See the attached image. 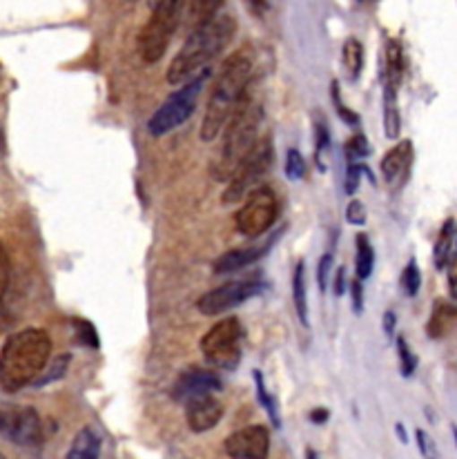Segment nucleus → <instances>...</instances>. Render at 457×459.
<instances>
[{
    "label": "nucleus",
    "mask_w": 457,
    "mask_h": 459,
    "mask_svg": "<svg viewBox=\"0 0 457 459\" xmlns=\"http://www.w3.org/2000/svg\"><path fill=\"white\" fill-rule=\"evenodd\" d=\"M331 273H332V252H326V255L319 259V265H317V283H319V290L322 292L328 288Z\"/></svg>",
    "instance_id": "c9c22d12"
},
{
    "label": "nucleus",
    "mask_w": 457,
    "mask_h": 459,
    "mask_svg": "<svg viewBox=\"0 0 457 459\" xmlns=\"http://www.w3.org/2000/svg\"><path fill=\"white\" fill-rule=\"evenodd\" d=\"M3 459H7V457H3Z\"/></svg>",
    "instance_id": "3c124183"
},
{
    "label": "nucleus",
    "mask_w": 457,
    "mask_h": 459,
    "mask_svg": "<svg viewBox=\"0 0 457 459\" xmlns=\"http://www.w3.org/2000/svg\"><path fill=\"white\" fill-rule=\"evenodd\" d=\"M201 352L217 368L232 370L241 359V324L237 316H228L214 324L201 339Z\"/></svg>",
    "instance_id": "1a4fd4ad"
},
{
    "label": "nucleus",
    "mask_w": 457,
    "mask_h": 459,
    "mask_svg": "<svg viewBox=\"0 0 457 459\" xmlns=\"http://www.w3.org/2000/svg\"><path fill=\"white\" fill-rule=\"evenodd\" d=\"M254 384H257V394H259V402H262V406L266 408L268 417H271L272 426L274 429H281V417H279V408H277V402H274V397L271 393H268L266 384H263V375L259 373V370H254Z\"/></svg>",
    "instance_id": "a878e982"
},
{
    "label": "nucleus",
    "mask_w": 457,
    "mask_h": 459,
    "mask_svg": "<svg viewBox=\"0 0 457 459\" xmlns=\"http://www.w3.org/2000/svg\"><path fill=\"white\" fill-rule=\"evenodd\" d=\"M341 56H344V67L349 76L359 78L364 70V45L358 39H349L341 49Z\"/></svg>",
    "instance_id": "b1692460"
},
{
    "label": "nucleus",
    "mask_w": 457,
    "mask_h": 459,
    "mask_svg": "<svg viewBox=\"0 0 457 459\" xmlns=\"http://www.w3.org/2000/svg\"><path fill=\"white\" fill-rule=\"evenodd\" d=\"M76 330H79V339L85 346H99V337L94 333V325L88 324V321H76Z\"/></svg>",
    "instance_id": "4c0bfd02"
},
{
    "label": "nucleus",
    "mask_w": 457,
    "mask_h": 459,
    "mask_svg": "<svg viewBox=\"0 0 457 459\" xmlns=\"http://www.w3.org/2000/svg\"><path fill=\"white\" fill-rule=\"evenodd\" d=\"M346 219H349V223H353V226H364L366 223V208L362 201H350L349 208H346Z\"/></svg>",
    "instance_id": "e433bc0d"
},
{
    "label": "nucleus",
    "mask_w": 457,
    "mask_h": 459,
    "mask_svg": "<svg viewBox=\"0 0 457 459\" xmlns=\"http://www.w3.org/2000/svg\"><path fill=\"white\" fill-rule=\"evenodd\" d=\"M226 453L230 459H268L271 453V430L266 426H246L226 439Z\"/></svg>",
    "instance_id": "f8f14e48"
},
{
    "label": "nucleus",
    "mask_w": 457,
    "mask_h": 459,
    "mask_svg": "<svg viewBox=\"0 0 457 459\" xmlns=\"http://www.w3.org/2000/svg\"><path fill=\"white\" fill-rule=\"evenodd\" d=\"M331 91H332V103H335V109H337V114H340L341 121H344L346 126H359V117H358V114H355L350 108H346L344 100H341V96H340V82L332 81Z\"/></svg>",
    "instance_id": "473e14b6"
},
{
    "label": "nucleus",
    "mask_w": 457,
    "mask_h": 459,
    "mask_svg": "<svg viewBox=\"0 0 457 459\" xmlns=\"http://www.w3.org/2000/svg\"><path fill=\"white\" fill-rule=\"evenodd\" d=\"M157 3H159V0H150V7H154Z\"/></svg>",
    "instance_id": "09e8293b"
},
{
    "label": "nucleus",
    "mask_w": 457,
    "mask_h": 459,
    "mask_svg": "<svg viewBox=\"0 0 457 459\" xmlns=\"http://www.w3.org/2000/svg\"><path fill=\"white\" fill-rule=\"evenodd\" d=\"M235 34L237 21L228 13H219L212 21L194 27L168 67V82L179 85V82H187L199 76L205 70V65L230 45Z\"/></svg>",
    "instance_id": "7ed1b4c3"
},
{
    "label": "nucleus",
    "mask_w": 457,
    "mask_h": 459,
    "mask_svg": "<svg viewBox=\"0 0 457 459\" xmlns=\"http://www.w3.org/2000/svg\"><path fill=\"white\" fill-rule=\"evenodd\" d=\"M208 76H210V70H203L199 76H194L192 81H187L185 85H181L179 90L172 91V94L166 99V103H163L152 117H150L148 121L150 134L166 136L170 134L172 130H177V127H181L183 123L190 121Z\"/></svg>",
    "instance_id": "423d86ee"
},
{
    "label": "nucleus",
    "mask_w": 457,
    "mask_h": 459,
    "mask_svg": "<svg viewBox=\"0 0 457 459\" xmlns=\"http://www.w3.org/2000/svg\"><path fill=\"white\" fill-rule=\"evenodd\" d=\"M395 430H397V437H400V442H401V444H409V437H406V430H404V426H401V424H397V426H395Z\"/></svg>",
    "instance_id": "a18cd8bd"
},
{
    "label": "nucleus",
    "mask_w": 457,
    "mask_h": 459,
    "mask_svg": "<svg viewBox=\"0 0 457 459\" xmlns=\"http://www.w3.org/2000/svg\"><path fill=\"white\" fill-rule=\"evenodd\" d=\"M254 54L250 45H244L232 56L223 61L221 70L214 78L212 94H210L208 108H205L203 121H201V139L205 143L217 139L226 130L228 121L235 114L237 105L248 94L250 78H253Z\"/></svg>",
    "instance_id": "f257e3e1"
},
{
    "label": "nucleus",
    "mask_w": 457,
    "mask_h": 459,
    "mask_svg": "<svg viewBox=\"0 0 457 459\" xmlns=\"http://www.w3.org/2000/svg\"><path fill=\"white\" fill-rule=\"evenodd\" d=\"M359 3H375V0H359Z\"/></svg>",
    "instance_id": "8fccbe9b"
},
{
    "label": "nucleus",
    "mask_w": 457,
    "mask_h": 459,
    "mask_svg": "<svg viewBox=\"0 0 457 459\" xmlns=\"http://www.w3.org/2000/svg\"><path fill=\"white\" fill-rule=\"evenodd\" d=\"M446 270H449V290H451V297L457 299V255L451 256L449 265H446Z\"/></svg>",
    "instance_id": "ea45409f"
},
{
    "label": "nucleus",
    "mask_w": 457,
    "mask_h": 459,
    "mask_svg": "<svg viewBox=\"0 0 457 459\" xmlns=\"http://www.w3.org/2000/svg\"><path fill=\"white\" fill-rule=\"evenodd\" d=\"M328 145H331V132H328V126L323 121H317V141H315V159H317V168L326 169L323 165V154L328 152Z\"/></svg>",
    "instance_id": "2f4dec72"
},
{
    "label": "nucleus",
    "mask_w": 457,
    "mask_h": 459,
    "mask_svg": "<svg viewBox=\"0 0 457 459\" xmlns=\"http://www.w3.org/2000/svg\"><path fill=\"white\" fill-rule=\"evenodd\" d=\"M7 288H9V259L7 255H3V299L7 297Z\"/></svg>",
    "instance_id": "c03bdc74"
},
{
    "label": "nucleus",
    "mask_w": 457,
    "mask_h": 459,
    "mask_svg": "<svg viewBox=\"0 0 457 459\" xmlns=\"http://www.w3.org/2000/svg\"><path fill=\"white\" fill-rule=\"evenodd\" d=\"M306 459H319V455L313 451V448H308V451H306Z\"/></svg>",
    "instance_id": "49530a36"
},
{
    "label": "nucleus",
    "mask_w": 457,
    "mask_h": 459,
    "mask_svg": "<svg viewBox=\"0 0 457 459\" xmlns=\"http://www.w3.org/2000/svg\"><path fill=\"white\" fill-rule=\"evenodd\" d=\"M263 290H266V283L262 279H239V281L223 283V286L201 295L199 301H196V307L205 316L223 315L230 307H237L244 304V301L262 295Z\"/></svg>",
    "instance_id": "9d476101"
},
{
    "label": "nucleus",
    "mask_w": 457,
    "mask_h": 459,
    "mask_svg": "<svg viewBox=\"0 0 457 459\" xmlns=\"http://www.w3.org/2000/svg\"><path fill=\"white\" fill-rule=\"evenodd\" d=\"M0 433L4 439L22 448H36L43 444V424L39 412L31 406H3Z\"/></svg>",
    "instance_id": "9b49d317"
},
{
    "label": "nucleus",
    "mask_w": 457,
    "mask_h": 459,
    "mask_svg": "<svg viewBox=\"0 0 457 459\" xmlns=\"http://www.w3.org/2000/svg\"><path fill=\"white\" fill-rule=\"evenodd\" d=\"M453 437H455V444H457V426H453Z\"/></svg>",
    "instance_id": "de8ad7c7"
},
{
    "label": "nucleus",
    "mask_w": 457,
    "mask_h": 459,
    "mask_svg": "<svg viewBox=\"0 0 457 459\" xmlns=\"http://www.w3.org/2000/svg\"><path fill=\"white\" fill-rule=\"evenodd\" d=\"M401 288H404V292L409 297H415L419 292V288H422V273H419L418 261L415 259H410L406 264L404 273H401Z\"/></svg>",
    "instance_id": "cd10ccee"
},
{
    "label": "nucleus",
    "mask_w": 457,
    "mask_h": 459,
    "mask_svg": "<svg viewBox=\"0 0 457 459\" xmlns=\"http://www.w3.org/2000/svg\"><path fill=\"white\" fill-rule=\"evenodd\" d=\"M395 324H397L395 312H392V310L384 312V333H386L388 337H392V330H395Z\"/></svg>",
    "instance_id": "79ce46f5"
},
{
    "label": "nucleus",
    "mask_w": 457,
    "mask_h": 459,
    "mask_svg": "<svg viewBox=\"0 0 457 459\" xmlns=\"http://www.w3.org/2000/svg\"><path fill=\"white\" fill-rule=\"evenodd\" d=\"M413 160V143L410 141H400L392 150H388L382 159V177L386 183H395L397 178H406Z\"/></svg>",
    "instance_id": "dca6fc26"
},
{
    "label": "nucleus",
    "mask_w": 457,
    "mask_h": 459,
    "mask_svg": "<svg viewBox=\"0 0 457 459\" xmlns=\"http://www.w3.org/2000/svg\"><path fill=\"white\" fill-rule=\"evenodd\" d=\"M362 279H355L350 290H353V307L355 312H362L364 310V288H362Z\"/></svg>",
    "instance_id": "58836bf2"
},
{
    "label": "nucleus",
    "mask_w": 457,
    "mask_h": 459,
    "mask_svg": "<svg viewBox=\"0 0 457 459\" xmlns=\"http://www.w3.org/2000/svg\"><path fill=\"white\" fill-rule=\"evenodd\" d=\"M52 339L40 328L13 333L0 352V385L4 393H16L34 384L49 364Z\"/></svg>",
    "instance_id": "f03ea898"
},
{
    "label": "nucleus",
    "mask_w": 457,
    "mask_h": 459,
    "mask_svg": "<svg viewBox=\"0 0 457 459\" xmlns=\"http://www.w3.org/2000/svg\"><path fill=\"white\" fill-rule=\"evenodd\" d=\"M279 217V201L277 195L268 186H257L248 192L244 205L235 214L237 232L244 237L257 238L272 228Z\"/></svg>",
    "instance_id": "0eeeda50"
},
{
    "label": "nucleus",
    "mask_w": 457,
    "mask_h": 459,
    "mask_svg": "<svg viewBox=\"0 0 457 459\" xmlns=\"http://www.w3.org/2000/svg\"><path fill=\"white\" fill-rule=\"evenodd\" d=\"M355 246H358V256H355V268H358V279H366L370 277V273H373V265H375V250L373 246H370L368 237L366 234H358V238H355Z\"/></svg>",
    "instance_id": "5701e85b"
},
{
    "label": "nucleus",
    "mask_w": 457,
    "mask_h": 459,
    "mask_svg": "<svg viewBox=\"0 0 457 459\" xmlns=\"http://www.w3.org/2000/svg\"><path fill=\"white\" fill-rule=\"evenodd\" d=\"M221 388L223 384L217 373L205 368H190L179 375L175 388H172V397H175V402H190V399L201 397V394L219 393Z\"/></svg>",
    "instance_id": "ddd939ff"
},
{
    "label": "nucleus",
    "mask_w": 457,
    "mask_h": 459,
    "mask_svg": "<svg viewBox=\"0 0 457 459\" xmlns=\"http://www.w3.org/2000/svg\"><path fill=\"white\" fill-rule=\"evenodd\" d=\"M272 163V139L271 136H262L257 141L250 154L241 160V165L237 168V172L232 174V178L228 181L226 190H223V205L239 204L244 196H248L250 190H254V183H259V178L268 172Z\"/></svg>",
    "instance_id": "6e6552de"
},
{
    "label": "nucleus",
    "mask_w": 457,
    "mask_h": 459,
    "mask_svg": "<svg viewBox=\"0 0 457 459\" xmlns=\"http://www.w3.org/2000/svg\"><path fill=\"white\" fill-rule=\"evenodd\" d=\"M221 4H223V0H192L190 18H192V22H194V27H199V25H203V22L217 18Z\"/></svg>",
    "instance_id": "393cba45"
},
{
    "label": "nucleus",
    "mask_w": 457,
    "mask_h": 459,
    "mask_svg": "<svg viewBox=\"0 0 457 459\" xmlns=\"http://www.w3.org/2000/svg\"><path fill=\"white\" fill-rule=\"evenodd\" d=\"M346 292V270H335V295L341 297Z\"/></svg>",
    "instance_id": "a19ab883"
},
{
    "label": "nucleus",
    "mask_w": 457,
    "mask_h": 459,
    "mask_svg": "<svg viewBox=\"0 0 457 459\" xmlns=\"http://www.w3.org/2000/svg\"><path fill=\"white\" fill-rule=\"evenodd\" d=\"M67 366H70V355H61V357H56V359L52 361V364H49V368L47 370H43V375H40L39 379H36L34 384L31 385H47V384H52V382H58V379L63 377V375L67 373Z\"/></svg>",
    "instance_id": "bb28decb"
},
{
    "label": "nucleus",
    "mask_w": 457,
    "mask_h": 459,
    "mask_svg": "<svg viewBox=\"0 0 457 459\" xmlns=\"http://www.w3.org/2000/svg\"><path fill=\"white\" fill-rule=\"evenodd\" d=\"M397 355H400V370H401V377H410L415 373V366H418V359H415L413 351L410 346L406 343V339L397 337Z\"/></svg>",
    "instance_id": "c85d7f7f"
},
{
    "label": "nucleus",
    "mask_w": 457,
    "mask_h": 459,
    "mask_svg": "<svg viewBox=\"0 0 457 459\" xmlns=\"http://www.w3.org/2000/svg\"><path fill=\"white\" fill-rule=\"evenodd\" d=\"M268 250H271V243H266V246H253V247H237V250L223 252V255L212 264V273L228 274V273H237V270L248 268L250 264L262 259Z\"/></svg>",
    "instance_id": "2eb2a0df"
},
{
    "label": "nucleus",
    "mask_w": 457,
    "mask_h": 459,
    "mask_svg": "<svg viewBox=\"0 0 457 459\" xmlns=\"http://www.w3.org/2000/svg\"><path fill=\"white\" fill-rule=\"evenodd\" d=\"M292 299H295V310L297 316H299L301 325L308 328V290H306V264L299 261L295 265V273H292Z\"/></svg>",
    "instance_id": "aec40b11"
},
{
    "label": "nucleus",
    "mask_w": 457,
    "mask_h": 459,
    "mask_svg": "<svg viewBox=\"0 0 457 459\" xmlns=\"http://www.w3.org/2000/svg\"><path fill=\"white\" fill-rule=\"evenodd\" d=\"M263 121V108L262 103L253 99L250 94L244 96L239 105H237L235 114L228 121L226 132H223V145L221 156H219L217 165H214L212 174L217 181L228 183L241 160L250 154V150L257 145L259 141V127Z\"/></svg>",
    "instance_id": "20e7f679"
},
{
    "label": "nucleus",
    "mask_w": 457,
    "mask_h": 459,
    "mask_svg": "<svg viewBox=\"0 0 457 459\" xmlns=\"http://www.w3.org/2000/svg\"><path fill=\"white\" fill-rule=\"evenodd\" d=\"M100 457V435L91 426H85L72 439V446L65 459H99Z\"/></svg>",
    "instance_id": "6ab92c4d"
},
{
    "label": "nucleus",
    "mask_w": 457,
    "mask_h": 459,
    "mask_svg": "<svg viewBox=\"0 0 457 459\" xmlns=\"http://www.w3.org/2000/svg\"><path fill=\"white\" fill-rule=\"evenodd\" d=\"M223 403L214 397V393L185 402V421L192 433H208L210 429L221 421Z\"/></svg>",
    "instance_id": "4468645a"
},
{
    "label": "nucleus",
    "mask_w": 457,
    "mask_h": 459,
    "mask_svg": "<svg viewBox=\"0 0 457 459\" xmlns=\"http://www.w3.org/2000/svg\"><path fill=\"white\" fill-rule=\"evenodd\" d=\"M183 0H159L152 7L148 22L139 34V56L143 63H159L168 52L177 25H179Z\"/></svg>",
    "instance_id": "39448f33"
},
{
    "label": "nucleus",
    "mask_w": 457,
    "mask_h": 459,
    "mask_svg": "<svg viewBox=\"0 0 457 459\" xmlns=\"http://www.w3.org/2000/svg\"><path fill=\"white\" fill-rule=\"evenodd\" d=\"M404 72H406L404 49H401L400 40L391 39L386 43V52H384V82L400 90Z\"/></svg>",
    "instance_id": "a211bd4d"
},
{
    "label": "nucleus",
    "mask_w": 457,
    "mask_h": 459,
    "mask_svg": "<svg viewBox=\"0 0 457 459\" xmlns=\"http://www.w3.org/2000/svg\"><path fill=\"white\" fill-rule=\"evenodd\" d=\"M415 439H418V448H419V453H422L424 459H437V457H440L435 442H433V437L427 433V430H422V429L415 430Z\"/></svg>",
    "instance_id": "f704fd0d"
},
{
    "label": "nucleus",
    "mask_w": 457,
    "mask_h": 459,
    "mask_svg": "<svg viewBox=\"0 0 457 459\" xmlns=\"http://www.w3.org/2000/svg\"><path fill=\"white\" fill-rule=\"evenodd\" d=\"M457 325V306L446 299H437L433 315L427 324V334L431 339H442Z\"/></svg>",
    "instance_id": "f3484780"
},
{
    "label": "nucleus",
    "mask_w": 457,
    "mask_h": 459,
    "mask_svg": "<svg viewBox=\"0 0 457 459\" xmlns=\"http://www.w3.org/2000/svg\"><path fill=\"white\" fill-rule=\"evenodd\" d=\"M344 152L349 156V160H359V163H362V159H366V156L370 154V145L364 134H355L346 141Z\"/></svg>",
    "instance_id": "7c9ffc66"
},
{
    "label": "nucleus",
    "mask_w": 457,
    "mask_h": 459,
    "mask_svg": "<svg viewBox=\"0 0 457 459\" xmlns=\"http://www.w3.org/2000/svg\"><path fill=\"white\" fill-rule=\"evenodd\" d=\"M362 172H366V165L359 163V160H349V168H346V195H355L359 187V181H362Z\"/></svg>",
    "instance_id": "72a5a7b5"
},
{
    "label": "nucleus",
    "mask_w": 457,
    "mask_h": 459,
    "mask_svg": "<svg viewBox=\"0 0 457 459\" xmlns=\"http://www.w3.org/2000/svg\"><path fill=\"white\" fill-rule=\"evenodd\" d=\"M384 130L388 139H397L401 130L400 105H397V87L384 82Z\"/></svg>",
    "instance_id": "412c9836"
},
{
    "label": "nucleus",
    "mask_w": 457,
    "mask_h": 459,
    "mask_svg": "<svg viewBox=\"0 0 457 459\" xmlns=\"http://www.w3.org/2000/svg\"><path fill=\"white\" fill-rule=\"evenodd\" d=\"M328 417H331L328 408H315V411L310 412V421H313V424H326Z\"/></svg>",
    "instance_id": "37998d69"
},
{
    "label": "nucleus",
    "mask_w": 457,
    "mask_h": 459,
    "mask_svg": "<svg viewBox=\"0 0 457 459\" xmlns=\"http://www.w3.org/2000/svg\"><path fill=\"white\" fill-rule=\"evenodd\" d=\"M455 243V221L453 219H446V223L440 230V237H437L435 247H433V264L437 270H444L451 261V252H453Z\"/></svg>",
    "instance_id": "4be33fe9"
},
{
    "label": "nucleus",
    "mask_w": 457,
    "mask_h": 459,
    "mask_svg": "<svg viewBox=\"0 0 457 459\" xmlns=\"http://www.w3.org/2000/svg\"><path fill=\"white\" fill-rule=\"evenodd\" d=\"M283 169H286V177L290 178V181H299V178H304L306 160H304V156L299 154V150H295V148L288 150L286 168Z\"/></svg>",
    "instance_id": "c756f323"
}]
</instances>
